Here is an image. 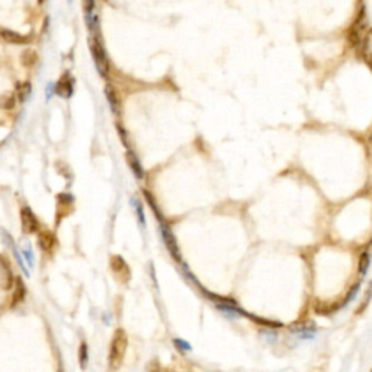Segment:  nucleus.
Wrapping results in <instances>:
<instances>
[{
	"label": "nucleus",
	"mask_w": 372,
	"mask_h": 372,
	"mask_svg": "<svg viewBox=\"0 0 372 372\" xmlns=\"http://www.w3.org/2000/svg\"><path fill=\"white\" fill-rule=\"evenodd\" d=\"M127 349H128L127 333L122 328H119V330H117L114 333V337H112V342H111V347H109V357H108L109 371H118L119 366L122 365L124 356L127 353Z\"/></svg>",
	"instance_id": "nucleus-1"
},
{
	"label": "nucleus",
	"mask_w": 372,
	"mask_h": 372,
	"mask_svg": "<svg viewBox=\"0 0 372 372\" xmlns=\"http://www.w3.org/2000/svg\"><path fill=\"white\" fill-rule=\"evenodd\" d=\"M90 51H92V56L95 59L96 69H98L99 75L105 77V76L108 75V60H106L104 47L98 41V38H95V37L90 40Z\"/></svg>",
	"instance_id": "nucleus-2"
},
{
	"label": "nucleus",
	"mask_w": 372,
	"mask_h": 372,
	"mask_svg": "<svg viewBox=\"0 0 372 372\" xmlns=\"http://www.w3.org/2000/svg\"><path fill=\"white\" fill-rule=\"evenodd\" d=\"M111 269H112L114 275L118 278V281L124 283L130 281V269H128L125 260L121 256H112L111 257Z\"/></svg>",
	"instance_id": "nucleus-3"
},
{
	"label": "nucleus",
	"mask_w": 372,
	"mask_h": 372,
	"mask_svg": "<svg viewBox=\"0 0 372 372\" xmlns=\"http://www.w3.org/2000/svg\"><path fill=\"white\" fill-rule=\"evenodd\" d=\"M21 224H22V230L27 234H32L35 231H38V220L34 215V212L31 211L28 207H24L21 209Z\"/></svg>",
	"instance_id": "nucleus-4"
},
{
	"label": "nucleus",
	"mask_w": 372,
	"mask_h": 372,
	"mask_svg": "<svg viewBox=\"0 0 372 372\" xmlns=\"http://www.w3.org/2000/svg\"><path fill=\"white\" fill-rule=\"evenodd\" d=\"M14 283V275L9 268V263L5 257H0V289L9 291Z\"/></svg>",
	"instance_id": "nucleus-5"
},
{
	"label": "nucleus",
	"mask_w": 372,
	"mask_h": 372,
	"mask_svg": "<svg viewBox=\"0 0 372 372\" xmlns=\"http://www.w3.org/2000/svg\"><path fill=\"white\" fill-rule=\"evenodd\" d=\"M162 236H163L164 243H166V247L169 249L170 254L176 259L180 260V252H179L178 243H176V238L172 234V231L169 230V227L166 224H162Z\"/></svg>",
	"instance_id": "nucleus-6"
},
{
	"label": "nucleus",
	"mask_w": 372,
	"mask_h": 372,
	"mask_svg": "<svg viewBox=\"0 0 372 372\" xmlns=\"http://www.w3.org/2000/svg\"><path fill=\"white\" fill-rule=\"evenodd\" d=\"M56 92L59 93L61 98H70L73 93V82L69 75H64L59 80L57 86H56Z\"/></svg>",
	"instance_id": "nucleus-7"
},
{
	"label": "nucleus",
	"mask_w": 372,
	"mask_h": 372,
	"mask_svg": "<svg viewBox=\"0 0 372 372\" xmlns=\"http://www.w3.org/2000/svg\"><path fill=\"white\" fill-rule=\"evenodd\" d=\"M38 246L43 252H51L56 246V237L51 231H41L38 234Z\"/></svg>",
	"instance_id": "nucleus-8"
},
{
	"label": "nucleus",
	"mask_w": 372,
	"mask_h": 372,
	"mask_svg": "<svg viewBox=\"0 0 372 372\" xmlns=\"http://www.w3.org/2000/svg\"><path fill=\"white\" fill-rule=\"evenodd\" d=\"M0 37L6 41V43H11V44H24V43H28V37H24L18 32H14L11 30H0Z\"/></svg>",
	"instance_id": "nucleus-9"
},
{
	"label": "nucleus",
	"mask_w": 372,
	"mask_h": 372,
	"mask_svg": "<svg viewBox=\"0 0 372 372\" xmlns=\"http://www.w3.org/2000/svg\"><path fill=\"white\" fill-rule=\"evenodd\" d=\"M127 162H128V164H130V167H131V170H133V173H134L135 178L143 179V176H144L143 167H141V164H140V162H138L137 156H135L133 151H127Z\"/></svg>",
	"instance_id": "nucleus-10"
},
{
	"label": "nucleus",
	"mask_w": 372,
	"mask_h": 372,
	"mask_svg": "<svg viewBox=\"0 0 372 372\" xmlns=\"http://www.w3.org/2000/svg\"><path fill=\"white\" fill-rule=\"evenodd\" d=\"M16 96L11 92H6V93H2L0 95V109H5V111H9L15 106Z\"/></svg>",
	"instance_id": "nucleus-11"
},
{
	"label": "nucleus",
	"mask_w": 372,
	"mask_h": 372,
	"mask_svg": "<svg viewBox=\"0 0 372 372\" xmlns=\"http://www.w3.org/2000/svg\"><path fill=\"white\" fill-rule=\"evenodd\" d=\"M315 311L317 314H320V315H327V314H331L333 311H336V310H339L340 308V305H337V304H328V302H317L315 304Z\"/></svg>",
	"instance_id": "nucleus-12"
},
{
	"label": "nucleus",
	"mask_w": 372,
	"mask_h": 372,
	"mask_svg": "<svg viewBox=\"0 0 372 372\" xmlns=\"http://www.w3.org/2000/svg\"><path fill=\"white\" fill-rule=\"evenodd\" d=\"M37 61H38V56H37V53L34 50H25L21 54V63L25 67H32Z\"/></svg>",
	"instance_id": "nucleus-13"
},
{
	"label": "nucleus",
	"mask_w": 372,
	"mask_h": 372,
	"mask_svg": "<svg viewBox=\"0 0 372 372\" xmlns=\"http://www.w3.org/2000/svg\"><path fill=\"white\" fill-rule=\"evenodd\" d=\"M16 95H18V99L21 102H25L31 95V83L30 82H25V83H21L18 85L16 88Z\"/></svg>",
	"instance_id": "nucleus-14"
},
{
	"label": "nucleus",
	"mask_w": 372,
	"mask_h": 372,
	"mask_svg": "<svg viewBox=\"0 0 372 372\" xmlns=\"http://www.w3.org/2000/svg\"><path fill=\"white\" fill-rule=\"evenodd\" d=\"M105 95H106V98H108V102L111 105V108H112V112L114 114H118V102H117V95H115V92L112 90L111 86H106L105 88Z\"/></svg>",
	"instance_id": "nucleus-15"
},
{
	"label": "nucleus",
	"mask_w": 372,
	"mask_h": 372,
	"mask_svg": "<svg viewBox=\"0 0 372 372\" xmlns=\"http://www.w3.org/2000/svg\"><path fill=\"white\" fill-rule=\"evenodd\" d=\"M15 285H16V291H15V294H14V304H18V302H21L22 299H24V297H25V285H24V282L21 281V278H18L15 281Z\"/></svg>",
	"instance_id": "nucleus-16"
},
{
	"label": "nucleus",
	"mask_w": 372,
	"mask_h": 372,
	"mask_svg": "<svg viewBox=\"0 0 372 372\" xmlns=\"http://www.w3.org/2000/svg\"><path fill=\"white\" fill-rule=\"evenodd\" d=\"M368 268H369V253L365 252V253L360 254V257H359V275L365 276L366 272H368Z\"/></svg>",
	"instance_id": "nucleus-17"
},
{
	"label": "nucleus",
	"mask_w": 372,
	"mask_h": 372,
	"mask_svg": "<svg viewBox=\"0 0 372 372\" xmlns=\"http://www.w3.org/2000/svg\"><path fill=\"white\" fill-rule=\"evenodd\" d=\"M88 359H89V355H88V346H86V343H82V344H80V350H79V362H80L82 369L86 368Z\"/></svg>",
	"instance_id": "nucleus-18"
},
{
	"label": "nucleus",
	"mask_w": 372,
	"mask_h": 372,
	"mask_svg": "<svg viewBox=\"0 0 372 372\" xmlns=\"http://www.w3.org/2000/svg\"><path fill=\"white\" fill-rule=\"evenodd\" d=\"M173 343L178 346V349L179 350H191V344L189 343H186V342H183V340H180V339H176V340H173Z\"/></svg>",
	"instance_id": "nucleus-19"
},
{
	"label": "nucleus",
	"mask_w": 372,
	"mask_h": 372,
	"mask_svg": "<svg viewBox=\"0 0 372 372\" xmlns=\"http://www.w3.org/2000/svg\"><path fill=\"white\" fill-rule=\"evenodd\" d=\"M357 289H359V285H355L352 289H350V292L347 294V297H346V299H344V302H342V305H344V304H347L349 301H352L353 298H355V295L357 294Z\"/></svg>",
	"instance_id": "nucleus-20"
},
{
	"label": "nucleus",
	"mask_w": 372,
	"mask_h": 372,
	"mask_svg": "<svg viewBox=\"0 0 372 372\" xmlns=\"http://www.w3.org/2000/svg\"><path fill=\"white\" fill-rule=\"evenodd\" d=\"M93 8H95V0H85V9L88 15L93 12Z\"/></svg>",
	"instance_id": "nucleus-21"
},
{
	"label": "nucleus",
	"mask_w": 372,
	"mask_h": 372,
	"mask_svg": "<svg viewBox=\"0 0 372 372\" xmlns=\"http://www.w3.org/2000/svg\"><path fill=\"white\" fill-rule=\"evenodd\" d=\"M135 209H137V214H138V220H140V223L144 225L146 221H144V214H143V208H141V205L135 204Z\"/></svg>",
	"instance_id": "nucleus-22"
},
{
	"label": "nucleus",
	"mask_w": 372,
	"mask_h": 372,
	"mask_svg": "<svg viewBox=\"0 0 372 372\" xmlns=\"http://www.w3.org/2000/svg\"><path fill=\"white\" fill-rule=\"evenodd\" d=\"M24 254H25V257H27V260H28L30 266H32V265H34V257H32V252H31V249L24 250Z\"/></svg>",
	"instance_id": "nucleus-23"
},
{
	"label": "nucleus",
	"mask_w": 372,
	"mask_h": 372,
	"mask_svg": "<svg viewBox=\"0 0 372 372\" xmlns=\"http://www.w3.org/2000/svg\"><path fill=\"white\" fill-rule=\"evenodd\" d=\"M45 0H38V3H44Z\"/></svg>",
	"instance_id": "nucleus-24"
}]
</instances>
